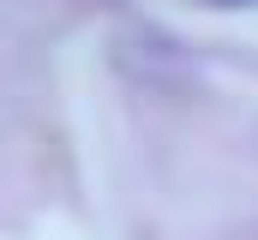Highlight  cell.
Wrapping results in <instances>:
<instances>
[{"label": "cell", "mask_w": 258, "mask_h": 240, "mask_svg": "<svg viewBox=\"0 0 258 240\" xmlns=\"http://www.w3.org/2000/svg\"><path fill=\"white\" fill-rule=\"evenodd\" d=\"M216 6H246V0H216Z\"/></svg>", "instance_id": "6da1fadb"}]
</instances>
